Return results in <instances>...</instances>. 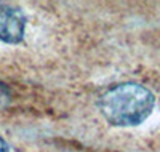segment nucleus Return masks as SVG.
Listing matches in <instances>:
<instances>
[{
	"label": "nucleus",
	"mask_w": 160,
	"mask_h": 152,
	"mask_svg": "<svg viewBox=\"0 0 160 152\" xmlns=\"http://www.w3.org/2000/svg\"><path fill=\"white\" fill-rule=\"evenodd\" d=\"M98 107L112 127H138L152 115L155 96L141 84L123 82L106 90L99 96Z\"/></svg>",
	"instance_id": "1"
},
{
	"label": "nucleus",
	"mask_w": 160,
	"mask_h": 152,
	"mask_svg": "<svg viewBox=\"0 0 160 152\" xmlns=\"http://www.w3.org/2000/svg\"><path fill=\"white\" fill-rule=\"evenodd\" d=\"M28 18L19 7L0 2V42L16 45L24 38Z\"/></svg>",
	"instance_id": "2"
},
{
	"label": "nucleus",
	"mask_w": 160,
	"mask_h": 152,
	"mask_svg": "<svg viewBox=\"0 0 160 152\" xmlns=\"http://www.w3.org/2000/svg\"><path fill=\"white\" fill-rule=\"evenodd\" d=\"M11 103V91L10 88L0 82V109H5Z\"/></svg>",
	"instance_id": "3"
},
{
	"label": "nucleus",
	"mask_w": 160,
	"mask_h": 152,
	"mask_svg": "<svg viewBox=\"0 0 160 152\" xmlns=\"http://www.w3.org/2000/svg\"><path fill=\"white\" fill-rule=\"evenodd\" d=\"M0 152H10V149H8V146H7V143L0 138Z\"/></svg>",
	"instance_id": "4"
}]
</instances>
